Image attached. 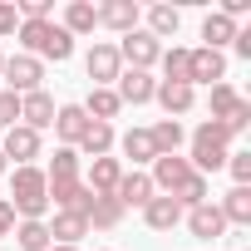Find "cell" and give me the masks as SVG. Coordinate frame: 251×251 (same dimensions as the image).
Returning <instances> with one entry per match:
<instances>
[{"mask_svg": "<svg viewBox=\"0 0 251 251\" xmlns=\"http://www.w3.org/2000/svg\"><path fill=\"white\" fill-rule=\"evenodd\" d=\"M226 158H231V133L222 128L217 118H202L197 128L187 133V163H192V173H222L226 168Z\"/></svg>", "mask_w": 251, "mask_h": 251, "instance_id": "1", "label": "cell"}, {"mask_svg": "<svg viewBox=\"0 0 251 251\" xmlns=\"http://www.w3.org/2000/svg\"><path fill=\"white\" fill-rule=\"evenodd\" d=\"M20 45H25V54L30 59H54V64H64L69 54H74V35H64V25H54V20H20Z\"/></svg>", "mask_w": 251, "mask_h": 251, "instance_id": "2", "label": "cell"}, {"mask_svg": "<svg viewBox=\"0 0 251 251\" xmlns=\"http://www.w3.org/2000/svg\"><path fill=\"white\" fill-rule=\"evenodd\" d=\"M10 207H15V217L20 222H45V212H50V187H45V168H15V177H10Z\"/></svg>", "mask_w": 251, "mask_h": 251, "instance_id": "3", "label": "cell"}, {"mask_svg": "<svg viewBox=\"0 0 251 251\" xmlns=\"http://www.w3.org/2000/svg\"><path fill=\"white\" fill-rule=\"evenodd\" d=\"M113 50H118V59L128 64V69H153V64L163 59V45H158V40L143 30V25H138V30H128V35L113 45Z\"/></svg>", "mask_w": 251, "mask_h": 251, "instance_id": "4", "label": "cell"}, {"mask_svg": "<svg viewBox=\"0 0 251 251\" xmlns=\"http://www.w3.org/2000/svg\"><path fill=\"white\" fill-rule=\"evenodd\" d=\"M0 79H5V89L10 94H35V89H45V64L40 59H30V54H10L5 59V69H0Z\"/></svg>", "mask_w": 251, "mask_h": 251, "instance_id": "5", "label": "cell"}, {"mask_svg": "<svg viewBox=\"0 0 251 251\" xmlns=\"http://www.w3.org/2000/svg\"><path fill=\"white\" fill-rule=\"evenodd\" d=\"M226 79V54H217V50H187V84L197 89V84H222Z\"/></svg>", "mask_w": 251, "mask_h": 251, "instance_id": "6", "label": "cell"}, {"mask_svg": "<svg viewBox=\"0 0 251 251\" xmlns=\"http://www.w3.org/2000/svg\"><path fill=\"white\" fill-rule=\"evenodd\" d=\"M113 94H118V103H153V94H158V79L148 74V69H123L118 79H113Z\"/></svg>", "mask_w": 251, "mask_h": 251, "instance_id": "7", "label": "cell"}, {"mask_svg": "<svg viewBox=\"0 0 251 251\" xmlns=\"http://www.w3.org/2000/svg\"><path fill=\"white\" fill-rule=\"evenodd\" d=\"M153 192H163V197H173L187 177H192V163L182 158V153H173V158H153Z\"/></svg>", "mask_w": 251, "mask_h": 251, "instance_id": "8", "label": "cell"}, {"mask_svg": "<svg viewBox=\"0 0 251 251\" xmlns=\"http://www.w3.org/2000/svg\"><path fill=\"white\" fill-rule=\"evenodd\" d=\"M0 153H5V163H15V168H30L40 158V133L25 128V123H15V128L5 133V143H0Z\"/></svg>", "mask_w": 251, "mask_h": 251, "instance_id": "9", "label": "cell"}, {"mask_svg": "<svg viewBox=\"0 0 251 251\" xmlns=\"http://www.w3.org/2000/svg\"><path fill=\"white\" fill-rule=\"evenodd\" d=\"M84 69H89L94 89H113V79L123 74V59H118V50H113V45H94V50H89V59H84Z\"/></svg>", "mask_w": 251, "mask_h": 251, "instance_id": "10", "label": "cell"}, {"mask_svg": "<svg viewBox=\"0 0 251 251\" xmlns=\"http://www.w3.org/2000/svg\"><path fill=\"white\" fill-rule=\"evenodd\" d=\"M50 128H54L59 148H74V143L84 138V128H89V113H84L79 103H59V108H54V123H50Z\"/></svg>", "mask_w": 251, "mask_h": 251, "instance_id": "11", "label": "cell"}, {"mask_svg": "<svg viewBox=\"0 0 251 251\" xmlns=\"http://www.w3.org/2000/svg\"><path fill=\"white\" fill-rule=\"evenodd\" d=\"M113 197H118V207H123V212H128V207H138V212H143L158 192H153V177H148V173H123V177H118V187H113Z\"/></svg>", "mask_w": 251, "mask_h": 251, "instance_id": "12", "label": "cell"}, {"mask_svg": "<svg viewBox=\"0 0 251 251\" xmlns=\"http://www.w3.org/2000/svg\"><path fill=\"white\" fill-rule=\"evenodd\" d=\"M54 108H59V103H54L45 89H35V94L20 99V123H25V128H35V133H45L50 123H54Z\"/></svg>", "mask_w": 251, "mask_h": 251, "instance_id": "13", "label": "cell"}, {"mask_svg": "<svg viewBox=\"0 0 251 251\" xmlns=\"http://www.w3.org/2000/svg\"><path fill=\"white\" fill-rule=\"evenodd\" d=\"M182 217H187V231H192L197 241H217V236H226V222H222L217 202H202V207H192V212H182Z\"/></svg>", "mask_w": 251, "mask_h": 251, "instance_id": "14", "label": "cell"}, {"mask_svg": "<svg viewBox=\"0 0 251 251\" xmlns=\"http://www.w3.org/2000/svg\"><path fill=\"white\" fill-rule=\"evenodd\" d=\"M138 20H143V10L133 5V0H103V5H99V25H108V30H118V35L138 30Z\"/></svg>", "mask_w": 251, "mask_h": 251, "instance_id": "15", "label": "cell"}, {"mask_svg": "<svg viewBox=\"0 0 251 251\" xmlns=\"http://www.w3.org/2000/svg\"><path fill=\"white\" fill-rule=\"evenodd\" d=\"M113 143H118L113 123H94V118H89V128H84V138L74 143V153H84V158H108Z\"/></svg>", "mask_w": 251, "mask_h": 251, "instance_id": "16", "label": "cell"}, {"mask_svg": "<svg viewBox=\"0 0 251 251\" xmlns=\"http://www.w3.org/2000/svg\"><path fill=\"white\" fill-rule=\"evenodd\" d=\"M118 148H123V158L133 163V173H143V168L158 158V148H153V133H148V128H128V133L118 138Z\"/></svg>", "mask_w": 251, "mask_h": 251, "instance_id": "17", "label": "cell"}, {"mask_svg": "<svg viewBox=\"0 0 251 251\" xmlns=\"http://www.w3.org/2000/svg\"><path fill=\"white\" fill-rule=\"evenodd\" d=\"M153 99L163 103V113H168V118H182V113H192L197 89H192V84H163V79H158V94H153Z\"/></svg>", "mask_w": 251, "mask_h": 251, "instance_id": "18", "label": "cell"}, {"mask_svg": "<svg viewBox=\"0 0 251 251\" xmlns=\"http://www.w3.org/2000/svg\"><path fill=\"white\" fill-rule=\"evenodd\" d=\"M45 226H50V241L54 246H79L89 236V222L79 212H54V222H45Z\"/></svg>", "mask_w": 251, "mask_h": 251, "instance_id": "19", "label": "cell"}, {"mask_svg": "<svg viewBox=\"0 0 251 251\" xmlns=\"http://www.w3.org/2000/svg\"><path fill=\"white\" fill-rule=\"evenodd\" d=\"M148 133H153V148H158V158H173V153H182V143H187L182 118H158Z\"/></svg>", "mask_w": 251, "mask_h": 251, "instance_id": "20", "label": "cell"}, {"mask_svg": "<svg viewBox=\"0 0 251 251\" xmlns=\"http://www.w3.org/2000/svg\"><path fill=\"white\" fill-rule=\"evenodd\" d=\"M64 35H94V25H99V5H89V0H69V5H64Z\"/></svg>", "mask_w": 251, "mask_h": 251, "instance_id": "21", "label": "cell"}, {"mask_svg": "<svg viewBox=\"0 0 251 251\" xmlns=\"http://www.w3.org/2000/svg\"><path fill=\"white\" fill-rule=\"evenodd\" d=\"M222 222L226 226H251V187H231L222 202H217Z\"/></svg>", "mask_w": 251, "mask_h": 251, "instance_id": "22", "label": "cell"}, {"mask_svg": "<svg viewBox=\"0 0 251 251\" xmlns=\"http://www.w3.org/2000/svg\"><path fill=\"white\" fill-rule=\"evenodd\" d=\"M182 30V10L177 5H148V35L163 45V40H173Z\"/></svg>", "mask_w": 251, "mask_h": 251, "instance_id": "23", "label": "cell"}, {"mask_svg": "<svg viewBox=\"0 0 251 251\" xmlns=\"http://www.w3.org/2000/svg\"><path fill=\"white\" fill-rule=\"evenodd\" d=\"M79 108H84L94 123H113V118L123 113V103H118V94H113V89H89V99H84Z\"/></svg>", "mask_w": 251, "mask_h": 251, "instance_id": "24", "label": "cell"}, {"mask_svg": "<svg viewBox=\"0 0 251 251\" xmlns=\"http://www.w3.org/2000/svg\"><path fill=\"white\" fill-rule=\"evenodd\" d=\"M118 177H123V163L118 158H89V192H113L118 187Z\"/></svg>", "mask_w": 251, "mask_h": 251, "instance_id": "25", "label": "cell"}, {"mask_svg": "<svg viewBox=\"0 0 251 251\" xmlns=\"http://www.w3.org/2000/svg\"><path fill=\"white\" fill-rule=\"evenodd\" d=\"M123 222V207H118V197L113 192H94V202H89V226H99V231H113Z\"/></svg>", "mask_w": 251, "mask_h": 251, "instance_id": "26", "label": "cell"}, {"mask_svg": "<svg viewBox=\"0 0 251 251\" xmlns=\"http://www.w3.org/2000/svg\"><path fill=\"white\" fill-rule=\"evenodd\" d=\"M143 222H148L153 231H173V226L182 222V207H177L173 197H163V192H158V197H153V202L143 207Z\"/></svg>", "mask_w": 251, "mask_h": 251, "instance_id": "27", "label": "cell"}, {"mask_svg": "<svg viewBox=\"0 0 251 251\" xmlns=\"http://www.w3.org/2000/svg\"><path fill=\"white\" fill-rule=\"evenodd\" d=\"M202 40H207V50H217V54H222V50L236 40V20H226L222 10H212V15L202 20Z\"/></svg>", "mask_w": 251, "mask_h": 251, "instance_id": "28", "label": "cell"}, {"mask_svg": "<svg viewBox=\"0 0 251 251\" xmlns=\"http://www.w3.org/2000/svg\"><path fill=\"white\" fill-rule=\"evenodd\" d=\"M10 236L20 241V251H50V246H54L45 222H15V231H10Z\"/></svg>", "mask_w": 251, "mask_h": 251, "instance_id": "29", "label": "cell"}, {"mask_svg": "<svg viewBox=\"0 0 251 251\" xmlns=\"http://www.w3.org/2000/svg\"><path fill=\"white\" fill-rule=\"evenodd\" d=\"M173 202H177L182 212H192V207L212 202V197H207V177H202V173H192V177H187V182H182V187L173 192Z\"/></svg>", "mask_w": 251, "mask_h": 251, "instance_id": "30", "label": "cell"}, {"mask_svg": "<svg viewBox=\"0 0 251 251\" xmlns=\"http://www.w3.org/2000/svg\"><path fill=\"white\" fill-rule=\"evenodd\" d=\"M163 84H187V50L182 45H173V50H163Z\"/></svg>", "mask_w": 251, "mask_h": 251, "instance_id": "31", "label": "cell"}, {"mask_svg": "<svg viewBox=\"0 0 251 251\" xmlns=\"http://www.w3.org/2000/svg\"><path fill=\"white\" fill-rule=\"evenodd\" d=\"M236 99H241V94H236V89H231L226 79H222V84H212V118L222 123V118H226V113L236 108Z\"/></svg>", "mask_w": 251, "mask_h": 251, "instance_id": "32", "label": "cell"}, {"mask_svg": "<svg viewBox=\"0 0 251 251\" xmlns=\"http://www.w3.org/2000/svg\"><path fill=\"white\" fill-rule=\"evenodd\" d=\"M222 128H226V133H231V138H236V133H246V128H251V99H236V108H231V113H226V118H222Z\"/></svg>", "mask_w": 251, "mask_h": 251, "instance_id": "33", "label": "cell"}, {"mask_svg": "<svg viewBox=\"0 0 251 251\" xmlns=\"http://www.w3.org/2000/svg\"><path fill=\"white\" fill-rule=\"evenodd\" d=\"M20 123V94H10V89H0V128H15Z\"/></svg>", "mask_w": 251, "mask_h": 251, "instance_id": "34", "label": "cell"}, {"mask_svg": "<svg viewBox=\"0 0 251 251\" xmlns=\"http://www.w3.org/2000/svg\"><path fill=\"white\" fill-rule=\"evenodd\" d=\"M226 173L236 177V187H251V153H246V148L231 153V158H226Z\"/></svg>", "mask_w": 251, "mask_h": 251, "instance_id": "35", "label": "cell"}, {"mask_svg": "<svg viewBox=\"0 0 251 251\" xmlns=\"http://www.w3.org/2000/svg\"><path fill=\"white\" fill-rule=\"evenodd\" d=\"M20 20H50L54 15V0H15Z\"/></svg>", "mask_w": 251, "mask_h": 251, "instance_id": "36", "label": "cell"}, {"mask_svg": "<svg viewBox=\"0 0 251 251\" xmlns=\"http://www.w3.org/2000/svg\"><path fill=\"white\" fill-rule=\"evenodd\" d=\"M20 30V10H15V0H0V40L15 35Z\"/></svg>", "mask_w": 251, "mask_h": 251, "instance_id": "37", "label": "cell"}, {"mask_svg": "<svg viewBox=\"0 0 251 251\" xmlns=\"http://www.w3.org/2000/svg\"><path fill=\"white\" fill-rule=\"evenodd\" d=\"M10 231H15V207H10V197H0V241Z\"/></svg>", "mask_w": 251, "mask_h": 251, "instance_id": "38", "label": "cell"}, {"mask_svg": "<svg viewBox=\"0 0 251 251\" xmlns=\"http://www.w3.org/2000/svg\"><path fill=\"white\" fill-rule=\"evenodd\" d=\"M5 168H10V163H5V153H0V177H5Z\"/></svg>", "mask_w": 251, "mask_h": 251, "instance_id": "39", "label": "cell"}, {"mask_svg": "<svg viewBox=\"0 0 251 251\" xmlns=\"http://www.w3.org/2000/svg\"><path fill=\"white\" fill-rule=\"evenodd\" d=\"M50 251H79V246H50Z\"/></svg>", "mask_w": 251, "mask_h": 251, "instance_id": "40", "label": "cell"}, {"mask_svg": "<svg viewBox=\"0 0 251 251\" xmlns=\"http://www.w3.org/2000/svg\"><path fill=\"white\" fill-rule=\"evenodd\" d=\"M0 69H5V54H0Z\"/></svg>", "mask_w": 251, "mask_h": 251, "instance_id": "41", "label": "cell"}]
</instances>
